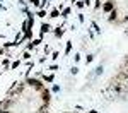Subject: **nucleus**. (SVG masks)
Wrapping results in <instances>:
<instances>
[{
    "label": "nucleus",
    "instance_id": "obj_1",
    "mask_svg": "<svg viewBox=\"0 0 128 113\" xmlns=\"http://www.w3.org/2000/svg\"><path fill=\"white\" fill-rule=\"evenodd\" d=\"M26 84H28L29 87H34V89H38V91H41V89L44 87V84H43L40 79H36V77H28V79H26Z\"/></svg>",
    "mask_w": 128,
    "mask_h": 113
},
{
    "label": "nucleus",
    "instance_id": "obj_2",
    "mask_svg": "<svg viewBox=\"0 0 128 113\" xmlns=\"http://www.w3.org/2000/svg\"><path fill=\"white\" fill-rule=\"evenodd\" d=\"M101 9L104 14H109L111 10H114V0H106L102 5H101Z\"/></svg>",
    "mask_w": 128,
    "mask_h": 113
},
{
    "label": "nucleus",
    "instance_id": "obj_3",
    "mask_svg": "<svg viewBox=\"0 0 128 113\" xmlns=\"http://www.w3.org/2000/svg\"><path fill=\"white\" fill-rule=\"evenodd\" d=\"M41 96H43V104H44V106H48L50 99H51V92H50L48 87H43V89H41Z\"/></svg>",
    "mask_w": 128,
    "mask_h": 113
},
{
    "label": "nucleus",
    "instance_id": "obj_4",
    "mask_svg": "<svg viewBox=\"0 0 128 113\" xmlns=\"http://www.w3.org/2000/svg\"><path fill=\"white\" fill-rule=\"evenodd\" d=\"M51 26H50L48 22H43V24H41V29H40V38H43V36H44V34H46V33H51Z\"/></svg>",
    "mask_w": 128,
    "mask_h": 113
},
{
    "label": "nucleus",
    "instance_id": "obj_5",
    "mask_svg": "<svg viewBox=\"0 0 128 113\" xmlns=\"http://www.w3.org/2000/svg\"><path fill=\"white\" fill-rule=\"evenodd\" d=\"M63 33H65V29H63V24H60V26H56V28L53 29L55 38H62V36H63Z\"/></svg>",
    "mask_w": 128,
    "mask_h": 113
},
{
    "label": "nucleus",
    "instance_id": "obj_6",
    "mask_svg": "<svg viewBox=\"0 0 128 113\" xmlns=\"http://www.w3.org/2000/svg\"><path fill=\"white\" fill-rule=\"evenodd\" d=\"M38 75H41V77H43V81L50 82V84L55 81V74H48V75H46V74H38Z\"/></svg>",
    "mask_w": 128,
    "mask_h": 113
},
{
    "label": "nucleus",
    "instance_id": "obj_7",
    "mask_svg": "<svg viewBox=\"0 0 128 113\" xmlns=\"http://www.w3.org/2000/svg\"><path fill=\"white\" fill-rule=\"evenodd\" d=\"M0 65H2L5 70H10V57H5L4 60H0Z\"/></svg>",
    "mask_w": 128,
    "mask_h": 113
},
{
    "label": "nucleus",
    "instance_id": "obj_8",
    "mask_svg": "<svg viewBox=\"0 0 128 113\" xmlns=\"http://www.w3.org/2000/svg\"><path fill=\"white\" fill-rule=\"evenodd\" d=\"M70 12H72V7H65V9L60 12V17H62V19H68Z\"/></svg>",
    "mask_w": 128,
    "mask_h": 113
},
{
    "label": "nucleus",
    "instance_id": "obj_9",
    "mask_svg": "<svg viewBox=\"0 0 128 113\" xmlns=\"http://www.w3.org/2000/svg\"><path fill=\"white\" fill-rule=\"evenodd\" d=\"M90 28L94 29V33H96V34H101V33H102V29H101V26H99V24L96 22V21H90Z\"/></svg>",
    "mask_w": 128,
    "mask_h": 113
},
{
    "label": "nucleus",
    "instance_id": "obj_10",
    "mask_svg": "<svg viewBox=\"0 0 128 113\" xmlns=\"http://www.w3.org/2000/svg\"><path fill=\"white\" fill-rule=\"evenodd\" d=\"M118 19V10L114 9V10H111L109 12V17H108V22H114V21Z\"/></svg>",
    "mask_w": 128,
    "mask_h": 113
},
{
    "label": "nucleus",
    "instance_id": "obj_11",
    "mask_svg": "<svg viewBox=\"0 0 128 113\" xmlns=\"http://www.w3.org/2000/svg\"><path fill=\"white\" fill-rule=\"evenodd\" d=\"M72 46H74V41L68 40V41H67V45H65V57H68V55H70V51H72Z\"/></svg>",
    "mask_w": 128,
    "mask_h": 113
},
{
    "label": "nucleus",
    "instance_id": "obj_12",
    "mask_svg": "<svg viewBox=\"0 0 128 113\" xmlns=\"http://www.w3.org/2000/svg\"><path fill=\"white\" fill-rule=\"evenodd\" d=\"M48 17H50V19H56V17H60V9H58V7H55V9L50 12Z\"/></svg>",
    "mask_w": 128,
    "mask_h": 113
},
{
    "label": "nucleus",
    "instance_id": "obj_13",
    "mask_svg": "<svg viewBox=\"0 0 128 113\" xmlns=\"http://www.w3.org/2000/svg\"><path fill=\"white\" fill-rule=\"evenodd\" d=\"M102 72H104V67H102V65H98V67L94 69V75L99 77V75H102Z\"/></svg>",
    "mask_w": 128,
    "mask_h": 113
},
{
    "label": "nucleus",
    "instance_id": "obj_14",
    "mask_svg": "<svg viewBox=\"0 0 128 113\" xmlns=\"http://www.w3.org/2000/svg\"><path fill=\"white\" fill-rule=\"evenodd\" d=\"M20 63H22V60H20V58H17V60H14L12 63H10V70H16V69L19 67Z\"/></svg>",
    "mask_w": 128,
    "mask_h": 113
},
{
    "label": "nucleus",
    "instance_id": "obj_15",
    "mask_svg": "<svg viewBox=\"0 0 128 113\" xmlns=\"http://www.w3.org/2000/svg\"><path fill=\"white\" fill-rule=\"evenodd\" d=\"M34 14H36L38 17H41V19L48 16V14H46V9H38V10H36V12H34Z\"/></svg>",
    "mask_w": 128,
    "mask_h": 113
},
{
    "label": "nucleus",
    "instance_id": "obj_16",
    "mask_svg": "<svg viewBox=\"0 0 128 113\" xmlns=\"http://www.w3.org/2000/svg\"><path fill=\"white\" fill-rule=\"evenodd\" d=\"M31 57H32V55H31V51H24V53H22V58H20V60L22 62H28V60H31Z\"/></svg>",
    "mask_w": 128,
    "mask_h": 113
},
{
    "label": "nucleus",
    "instance_id": "obj_17",
    "mask_svg": "<svg viewBox=\"0 0 128 113\" xmlns=\"http://www.w3.org/2000/svg\"><path fill=\"white\" fill-rule=\"evenodd\" d=\"M31 43H32V46H34V48H38L41 43H43V38H34V40H31Z\"/></svg>",
    "mask_w": 128,
    "mask_h": 113
},
{
    "label": "nucleus",
    "instance_id": "obj_18",
    "mask_svg": "<svg viewBox=\"0 0 128 113\" xmlns=\"http://www.w3.org/2000/svg\"><path fill=\"white\" fill-rule=\"evenodd\" d=\"M77 21H79V24H84V22H86V14L79 12V14H77Z\"/></svg>",
    "mask_w": 128,
    "mask_h": 113
},
{
    "label": "nucleus",
    "instance_id": "obj_19",
    "mask_svg": "<svg viewBox=\"0 0 128 113\" xmlns=\"http://www.w3.org/2000/svg\"><path fill=\"white\" fill-rule=\"evenodd\" d=\"M75 7H77L79 10H82L84 7H86V2H84V0H77V2H75Z\"/></svg>",
    "mask_w": 128,
    "mask_h": 113
},
{
    "label": "nucleus",
    "instance_id": "obj_20",
    "mask_svg": "<svg viewBox=\"0 0 128 113\" xmlns=\"http://www.w3.org/2000/svg\"><path fill=\"white\" fill-rule=\"evenodd\" d=\"M87 36H89V40H94L96 38V33H94L92 28H87Z\"/></svg>",
    "mask_w": 128,
    "mask_h": 113
},
{
    "label": "nucleus",
    "instance_id": "obj_21",
    "mask_svg": "<svg viewBox=\"0 0 128 113\" xmlns=\"http://www.w3.org/2000/svg\"><path fill=\"white\" fill-rule=\"evenodd\" d=\"M70 74H72V75H77V74H79V67H77V65H72V67H70Z\"/></svg>",
    "mask_w": 128,
    "mask_h": 113
},
{
    "label": "nucleus",
    "instance_id": "obj_22",
    "mask_svg": "<svg viewBox=\"0 0 128 113\" xmlns=\"http://www.w3.org/2000/svg\"><path fill=\"white\" fill-rule=\"evenodd\" d=\"M58 69H60V65H58V63H51V65H48V70H51V72L58 70Z\"/></svg>",
    "mask_w": 128,
    "mask_h": 113
},
{
    "label": "nucleus",
    "instance_id": "obj_23",
    "mask_svg": "<svg viewBox=\"0 0 128 113\" xmlns=\"http://www.w3.org/2000/svg\"><path fill=\"white\" fill-rule=\"evenodd\" d=\"M94 58H96V55H94V53H89L87 57H86V63H90Z\"/></svg>",
    "mask_w": 128,
    "mask_h": 113
},
{
    "label": "nucleus",
    "instance_id": "obj_24",
    "mask_svg": "<svg viewBox=\"0 0 128 113\" xmlns=\"http://www.w3.org/2000/svg\"><path fill=\"white\" fill-rule=\"evenodd\" d=\"M43 51H44V55H46V57H48L50 53H53V51H51V48H50V45H44V48H43Z\"/></svg>",
    "mask_w": 128,
    "mask_h": 113
},
{
    "label": "nucleus",
    "instance_id": "obj_25",
    "mask_svg": "<svg viewBox=\"0 0 128 113\" xmlns=\"http://www.w3.org/2000/svg\"><path fill=\"white\" fill-rule=\"evenodd\" d=\"M80 60H82V55H80V53H75V55H74V62H75V63H79Z\"/></svg>",
    "mask_w": 128,
    "mask_h": 113
},
{
    "label": "nucleus",
    "instance_id": "obj_26",
    "mask_svg": "<svg viewBox=\"0 0 128 113\" xmlns=\"http://www.w3.org/2000/svg\"><path fill=\"white\" fill-rule=\"evenodd\" d=\"M51 91H53V92H60V91H62V87H60V84H53V87H51Z\"/></svg>",
    "mask_w": 128,
    "mask_h": 113
},
{
    "label": "nucleus",
    "instance_id": "obj_27",
    "mask_svg": "<svg viewBox=\"0 0 128 113\" xmlns=\"http://www.w3.org/2000/svg\"><path fill=\"white\" fill-rule=\"evenodd\" d=\"M58 57H60V51H53V53H51V60H58Z\"/></svg>",
    "mask_w": 128,
    "mask_h": 113
},
{
    "label": "nucleus",
    "instance_id": "obj_28",
    "mask_svg": "<svg viewBox=\"0 0 128 113\" xmlns=\"http://www.w3.org/2000/svg\"><path fill=\"white\" fill-rule=\"evenodd\" d=\"M84 2H86V7H90V5H92V2H90V0H84Z\"/></svg>",
    "mask_w": 128,
    "mask_h": 113
},
{
    "label": "nucleus",
    "instance_id": "obj_29",
    "mask_svg": "<svg viewBox=\"0 0 128 113\" xmlns=\"http://www.w3.org/2000/svg\"><path fill=\"white\" fill-rule=\"evenodd\" d=\"M44 62H46V55H44V57H41V58H40V63H44Z\"/></svg>",
    "mask_w": 128,
    "mask_h": 113
},
{
    "label": "nucleus",
    "instance_id": "obj_30",
    "mask_svg": "<svg viewBox=\"0 0 128 113\" xmlns=\"http://www.w3.org/2000/svg\"><path fill=\"white\" fill-rule=\"evenodd\" d=\"M123 22H128V14L125 16V17H123Z\"/></svg>",
    "mask_w": 128,
    "mask_h": 113
},
{
    "label": "nucleus",
    "instance_id": "obj_31",
    "mask_svg": "<svg viewBox=\"0 0 128 113\" xmlns=\"http://www.w3.org/2000/svg\"><path fill=\"white\" fill-rule=\"evenodd\" d=\"M87 113H99V111H98V110H89Z\"/></svg>",
    "mask_w": 128,
    "mask_h": 113
},
{
    "label": "nucleus",
    "instance_id": "obj_32",
    "mask_svg": "<svg viewBox=\"0 0 128 113\" xmlns=\"http://www.w3.org/2000/svg\"><path fill=\"white\" fill-rule=\"evenodd\" d=\"M0 113H10L9 110H0Z\"/></svg>",
    "mask_w": 128,
    "mask_h": 113
},
{
    "label": "nucleus",
    "instance_id": "obj_33",
    "mask_svg": "<svg viewBox=\"0 0 128 113\" xmlns=\"http://www.w3.org/2000/svg\"><path fill=\"white\" fill-rule=\"evenodd\" d=\"M0 55H4V50H0Z\"/></svg>",
    "mask_w": 128,
    "mask_h": 113
},
{
    "label": "nucleus",
    "instance_id": "obj_34",
    "mask_svg": "<svg viewBox=\"0 0 128 113\" xmlns=\"http://www.w3.org/2000/svg\"><path fill=\"white\" fill-rule=\"evenodd\" d=\"M62 113H68V111H62Z\"/></svg>",
    "mask_w": 128,
    "mask_h": 113
},
{
    "label": "nucleus",
    "instance_id": "obj_35",
    "mask_svg": "<svg viewBox=\"0 0 128 113\" xmlns=\"http://www.w3.org/2000/svg\"><path fill=\"white\" fill-rule=\"evenodd\" d=\"M0 77H2V72H0Z\"/></svg>",
    "mask_w": 128,
    "mask_h": 113
},
{
    "label": "nucleus",
    "instance_id": "obj_36",
    "mask_svg": "<svg viewBox=\"0 0 128 113\" xmlns=\"http://www.w3.org/2000/svg\"><path fill=\"white\" fill-rule=\"evenodd\" d=\"M58 2H62V0H58Z\"/></svg>",
    "mask_w": 128,
    "mask_h": 113
},
{
    "label": "nucleus",
    "instance_id": "obj_37",
    "mask_svg": "<svg viewBox=\"0 0 128 113\" xmlns=\"http://www.w3.org/2000/svg\"><path fill=\"white\" fill-rule=\"evenodd\" d=\"M74 113H77V111H74Z\"/></svg>",
    "mask_w": 128,
    "mask_h": 113
},
{
    "label": "nucleus",
    "instance_id": "obj_38",
    "mask_svg": "<svg viewBox=\"0 0 128 113\" xmlns=\"http://www.w3.org/2000/svg\"><path fill=\"white\" fill-rule=\"evenodd\" d=\"M50 2H51V0H50Z\"/></svg>",
    "mask_w": 128,
    "mask_h": 113
}]
</instances>
